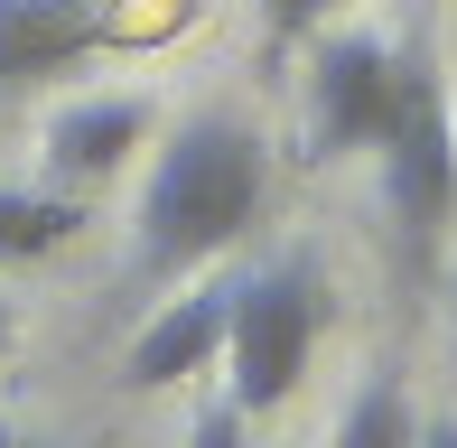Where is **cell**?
<instances>
[{"label":"cell","mask_w":457,"mask_h":448,"mask_svg":"<svg viewBox=\"0 0 457 448\" xmlns=\"http://www.w3.org/2000/svg\"><path fill=\"white\" fill-rule=\"evenodd\" d=\"M262 196H271V150L253 121L234 112H196L169 131V150L140 178V215H131V271L140 280H196L215 253H234L253 234Z\"/></svg>","instance_id":"1"},{"label":"cell","mask_w":457,"mask_h":448,"mask_svg":"<svg viewBox=\"0 0 457 448\" xmlns=\"http://www.w3.org/2000/svg\"><path fill=\"white\" fill-rule=\"evenodd\" d=\"M327 328V290L308 261H262V271L234 280V299H224V402H234L243 420L280 411L289 393H299L308 374V345Z\"/></svg>","instance_id":"2"},{"label":"cell","mask_w":457,"mask_h":448,"mask_svg":"<svg viewBox=\"0 0 457 448\" xmlns=\"http://www.w3.org/2000/svg\"><path fill=\"white\" fill-rule=\"evenodd\" d=\"M411 56H420V37L411 47H392V37H318V56H308V85H299V140L308 159H364L373 140H383L392 104H402L411 85Z\"/></svg>","instance_id":"3"},{"label":"cell","mask_w":457,"mask_h":448,"mask_svg":"<svg viewBox=\"0 0 457 448\" xmlns=\"http://www.w3.org/2000/svg\"><path fill=\"white\" fill-rule=\"evenodd\" d=\"M373 169H383V206L411 243H439V224L457 206V131L439 104V75H429V47L411 56V85L392 104L383 140H373Z\"/></svg>","instance_id":"4"},{"label":"cell","mask_w":457,"mask_h":448,"mask_svg":"<svg viewBox=\"0 0 457 448\" xmlns=\"http://www.w3.org/2000/svg\"><path fill=\"white\" fill-rule=\"evenodd\" d=\"M224 299H234V280H187L178 299H159L150 328H140L131 355H121V383H131V393H178V383H196L205 364L224 355Z\"/></svg>","instance_id":"5"},{"label":"cell","mask_w":457,"mask_h":448,"mask_svg":"<svg viewBox=\"0 0 457 448\" xmlns=\"http://www.w3.org/2000/svg\"><path fill=\"white\" fill-rule=\"evenodd\" d=\"M112 29L103 0H0V94H29L47 75L85 66Z\"/></svg>","instance_id":"6"},{"label":"cell","mask_w":457,"mask_h":448,"mask_svg":"<svg viewBox=\"0 0 457 448\" xmlns=\"http://www.w3.org/2000/svg\"><path fill=\"white\" fill-rule=\"evenodd\" d=\"M150 140V104L140 94H85L47 121V178L56 187H103L112 169H131V150Z\"/></svg>","instance_id":"7"},{"label":"cell","mask_w":457,"mask_h":448,"mask_svg":"<svg viewBox=\"0 0 457 448\" xmlns=\"http://www.w3.org/2000/svg\"><path fill=\"white\" fill-rule=\"evenodd\" d=\"M85 234L75 187H0V261H47Z\"/></svg>","instance_id":"8"},{"label":"cell","mask_w":457,"mask_h":448,"mask_svg":"<svg viewBox=\"0 0 457 448\" xmlns=\"http://www.w3.org/2000/svg\"><path fill=\"white\" fill-rule=\"evenodd\" d=\"M337 448H420V411H411V393L392 374H373L355 402H345L337 420Z\"/></svg>","instance_id":"9"},{"label":"cell","mask_w":457,"mask_h":448,"mask_svg":"<svg viewBox=\"0 0 457 448\" xmlns=\"http://www.w3.org/2000/svg\"><path fill=\"white\" fill-rule=\"evenodd\" d=\"M337 10H345V0H262V19H271L280 37H318Z\"/></svg>","instance_id":"10"},{"label":"cell","mask_w":457,"mask_h":448,"mask_svg":"<svg viewBox=\"0 0 457 448\" xmlns=\"http://www.w3.org/2000/svg\"><path fill=\"white\" fill-rule=\"evenodd\" d=\"M243 430H253V420H243L234 402H205L196 430H187V448H243Z\"/></svg>","instance_id":"11"},{"label":"cell","mask_w":457,"mask_h":448,"mask_svg":"<svg viewBox=\"0 0 457 448\" xmlns=\"http://www.w3.org/2000/svg\"><path fill=\"white\" fill-rule=\"evenodd\" d=\"M420 448H457V420H420Z\"/></svg>","instance_id":"12"},{"label":"cell","mask_w":457,"mask_h":448,"mask_svg":"<svg viewBox=\"0 0 457 448\" xmlns=\"http://www.w3.org/2000/svg\"><path fill=\"white\" fill-rule=\"evenodd\" d=\"M10 336H19V309H10V290H0V355H10Z\"/></svg>","instance_id":"13"},{"label":"cell","mask_w":457,"mask_h":448,"mask_svg":"<svg viewBox=\"0 0 457 448\" xmlns=\"http://www.w3.org/2000/svg\"><path fill=\"white\" fill-rule=\"evenodd\" d=\"M0 448H29V439H19V430H10V420H0Z\"/></svg>","instance_id":"14"},{"label":"cell","mask_w":457,"mask_h":448,"mask_svg":"<svg viewBox=\"0 0 457 448\" xmlns=\"http://www.w3.org/2000/svg\"><path fill=\"white\" fill-rule=\"evenodd\" d=\"M448 309H457V271H448Z\"/></svg>","instance_id":"15"},{"label":"cell","mask_w":457,"mask_h":448,"mask_svg":"<svg viewBox=\"0 0 457 448\" xmlns=\"http://www.w3.org/2000/svg\"><path fill=\"white\" fill-rule=\"evenodd\" d=\"M0 121H10V94H0Z\"/></svg>","instance_id":"16"}]
</instances>
